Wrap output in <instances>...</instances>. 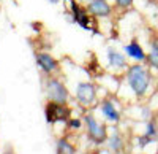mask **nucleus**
<instances>
[{"instance_id":"nucleus-10","label":"nucleus","mask_w":158,"mask_h":154,"mask_svg":"<svg viewBox=\"0 0 158 154\" xmlns=\"http://www.w3.org/2000/svg\"><path fill=\"white\" fill-rule=\"evenodd\" d=\"M123 51H125V54L128 56V57H131V59H135V60H138V62H144L147 59V54H146V51L142 49V46L136 42V40H133L131 43H128V45H125V48H123Z\"/></svg>"},{"instance_id":"nucleus-11","label":"nucleus","mask_w":158,"mask_h":154,"mask_svg":"<svg viewBox=\"0 0 158 154\" xmlns=\"http://www.w3.org/2000/svg\"><path fill=\"white\" fill-rule=\"evenodd\" d=\"M56 152L57 154H76V146L70 142L68 138H59L57 140V143H56Z\"/></svg>"},{"instance_id":"nucleus-6","label":"nucleus","mask_w":158,"mask_h":154,"mask_svg":"<svg viewBox=\"0 0 158 154\" xmlns=\"http://www.w3.org/2000/svg\"><path fill=\"white\" fill-rule=\"evenodd\" d=\"M35 62L44 75H56L60 72V62L46 51H35Z\"/></svg>"},{"instance_id":"nucleus-12","label":"nucleus","mask_w":158,"mask_h":154,"mask_svg":"<svg viewBox=\"0 0 158 154\" xmlns=\"http://www.w3.org/2000/svg\"><path fill=\"white\" fill-rule=\"evenodd\" d=\"M146 60H149V64L153 68H158V42L150 43V51H149Z\"/></svg>"},{"instance_id":"nucleus-17","label":"nucleus","mask_w":158,"mask_h":154,"mask_svg":"<svg viewBox=\"0 0 158 154\" xmlns=\"http://www.w3.org/2000/svg\"><path fill=\"white\" fill-rule=\"evenodd\" d=\"M76 2H77L79 5H84V7H85L87 3H90V2H92V0H76Z\"/></svg>"},{"instance_id":"nucleus-16","label":"nucleus","mask_w":158,"mask_h":154,"mask_svg":"<svg viewBox=\"0 0 158 154\" xmlns=\"http://www.w3.org/2000/svg\"><path fill=\"white\" fill-rule=\"evenodd\" d=\"M155 134H156L155 124H153V122H149V124H147V134H146V138H152Z\"/></svg>"},{"instance_id":"nucleus-4","label":"nucleus","mask_w":158,"mask_h":154,"mask_svg":"<svg viewBox=\"0 0 158 154\" xmlns=\"http://www.w3.org/2000/svg\"><path fill=\"white\" fill-rule=\"evenodd\" d=\"M74 97L82 108H92L98 103V87L92 81H79L76 84Z\"/></svg>"},{"instance_id":"nucleus-2","label":"nucleus","mask_w":158,"mask_h":154,"mask_svg":"<svg viewBox=\"0 0 158 154\" xmlns=\"http://www.w3.org/2000/svg\"><path fill=\"white\" fill-rule=\"evenodd\" d=\"M43 89L48 102H56V103H68L70 91L67 84L56 75H44L43 78Z\"/></svg>"},{"instance_id":"nucleus-8","label":"nucleus","mask_w":158,"mask_h":154,"mask_svg":"<svg viewBox=\"0 0 158 154\" xmlns=\"http://www.w3.org/2000/svg\"><path fill=\"white\" fill-rule=\"evenodd\" d=\"M106 57H108L109 67H112L114 70H123V68H128L127 57H125L122 53H118L115 48H108V51H106Z\"/></svg>"},{"instance_id":"nucleus-13","label":"nucleus","mask_w":158,"mask_h":154,"mask_svg":"<svg viewBox=\"0 0 158 154\" xmlns=\"http://www.w3.org/2000/svg\"><path fill=\"white\" fill-rule=\"evenodd\" d=\"M108 143H109V148L112 151H120L122 146H123V142H122L120 135H117V134H114L112 137H108Z\"/></svg>"},{"instance_id":"nucleus-9","label":"nucleus","mask_w":158,"mask_h":154,"mask_svg":"<svg viewBox=\"0 0 158 154\" xmlns=\"http://www.w3.org/2000/svg\"><path fill=\"white\" fill-rule=\"evenodd\" d=\"M100 111H101V114L104 116V119H108L109 122H118V121H120V111L115 108L114 102L109 100V99L101 100Z\"/></svg>"},{"instance_id":"nucleus-5","label":"nucleus","mask_w":158,"mask_h":154,"mask_svg":"<svg viewBox=\"0 0 158 154\" xmlns=\"http://www.w3.org/2000/svg\"><path fill=\"white\" fill-rule=\"evenodd\" d=\"M44 118L48 124L56 122H67L71 118V108L68 103H56V102H48L44 105Z\"/></svg>"},{"instance_id":"nucleus-15","label":"nucleus","mask_w":158,"mask_h":154,"mask_svg":"<svg viewBox=\"0 0 158 154\" xmlns=\"http://www.w3.org/2000/svg\"><path fill=\"white\" fill-rule=\"evenodd\" d=\"M115 2V7L120 8V10H128L131 5H133L135 0H114Z\"/></svg>"},{"instance_id":"nucleus-1","label":"nucleus","mask_w":158,"mask_h":154,"mask_svg":"<svg viewBox=\"0 0 158 154\" xmlns=\"http://www.w3.org/2000/svg\"><path fill=\"white\" fill-rule=\"evenodd\" d=\"M150 81H152L150 72L141 64H133L127 68V83L138 97H142L147 92Z\"/></svg>"},{"instance_id":"nucleus-3","label":"nucleus","mask_w":158,"mask_h":154,"mask_svg":"<svg viewBox=\"0 0 158 154\" xmlns=\"http://www.w3.org/2000/svg\"><path fill=\"white\" fill-rule=\"evenodd\" d=\"M84 122H85V132L87 138L95 145H103L108 142V129L103 122H100L94 113L85 111L84 113Z\"/></svg>"},{"instance_id":"nucleus-14","label":"nucleus","mask_w":158,"mask_h":154,"mask_svg":"<svg viewBox=\"0 0 158 154\" xmlns=\"http://www.w3.org/2000/svg\"><path fill=\"white\" fill-rule=\"evenodd\" d=\"M67 127H68L70 130H73V132H77V130L82 129V121H81V119L70 118V119L67 121Z\"/></svg>"},{"instance_id":"nucleus-7","label":"nucleus","mask_w":158,"mask_h":154,"mask_svg":"<svg viewBox=\"0 0 158 154\" xmlns=\"http://www.w3.org/2000/svg\"><path fill=\"white\" fill-rule=\"evenodd\" d=\"M85 10L92 18L97 19H104L112 15V7L108 0H92L90 3L85 5Z\"/></svg>"},{"instance_id":"nucleus-18","label":"nucleus","mask_w":158,"mask_h":154,"mask_svg":"<svg viewBox=\"0 0 158 154\" xmlns=\"http://www.w3.org/2000/svg\"><path fill=\"white\" fill-rule=\"evenodd\" d=\"M49 3H52V5H57V3H60V0H48Z\"/></svg>"}]
</instances>
